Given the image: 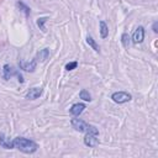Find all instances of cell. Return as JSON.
<instances>
[{"instance_id":"1","label":"cell","mask_w":158,"mask_h":158,"mask_svg":"<svg viewBox=\"0 0 158 158\" xmlns=\"http://www.w3.org/2000/svg\"><path fill=\"white\" fill-rule=\"evenodd\" d=\"M12 148H16L26 154H32L38 149V144L26 137H15L12 139Z\"/></svg>"},{"instance_id":"2","label":"cell","mask_w":158,"mask_h":158,"mask_svg":"<svg viewBox=\"0 0 158 158\" xmlns=\"http://www.w3.org/2000/svg\"><path fill=\"white\" fill-rule=\"evenodd\" d=\"M70 125L75 130V131H79V132H85V133H94V135H99V130L93 126V125H89L88 122L80 120V118H72L70 120Z\"/></svg>"},{"instance_id":"3","label":"cell","mask_w":158,"mask_h":158,"mask_svg":"<svg viewBox=\"0 0 158 158\" xmlns=\"http://www.w3.org/2000/svg\"><path fill=\"white\" fill-rule=\"evenodd\" d=\"M14 75L17 77V79H19L20 83H23V78H22V75L17 72V69H15L14 67H11V65H9V64H5V65L2 67V78H4L5 80H9V79H11Z\"/></svg>"},{"instance_id":"4","label":"cell","mask_w":158,"mask_h":158,"mask_svg":"<svg viewBox=\"0 0 158 158\" xmlns=\"http://www.w3.org/2000/svg\"><path fill=\"white\" fill-rule=\"evenodd\" d=\"M111 99L116 104H125V102L131 101L132 95L128 94V93H126V91H115V93H112Z\"/></svg>"},{"instance_id":"5","label":"cell","mask_w":158,"mask_h":158,"mask_svg":"<svg viewBox=\"0 0 158 158\" xmlns=\"http://www.w3.org/2000/svg\"><path fill=\"white\" fill-rule=\"evenodd\" d=\"M144 33H146L144 27H143V26H138V27L135 30L133 35H132V42H133L135 44L142 43L143 40H144Z\"/></svg>"},{"instance_id":"6","label":"cell","mask_w":158,"mask_h":158,"mask_svg":"<svg viewBox=\"0 0 158 158\" xmlns=\"http://www.w3.org/2000/svg\"><path fill=\"white\" fill-rule=\"evenodd\" d=\"M36 65H37V60L35 58L31 62H26L23 59H20V62H19V67L25 72H33L36 69Z\"/></svg>"},{"instance_id":"7","label":"cell","mask_w":158,"mask_h":158,"mask_svg":"<svg viewBox=\"0 0 158 158\" xmlns=\"http://www.w3.org/2000/svg\"><path fill=\"white\" fill-rule=\"evenodd\" d=\"M42 93H43V89H42V88L35 86V88H31V89L26 93L25 98L28 99V100H36V99H38V98L42 95Z\"/></svg>"},{"instance_id":"8","label":"cell","mask_w":158,"mask_h":158,"mask_svg":"<svg viewBox=\"0 0 158 158\" xmlns=\"http://www.w3.org/2000/svg\"><path fill=\"white\" fill-rule=\"evenodd\" d=\"M84 144L86 147H95L99 144V138H98V135H94V133H86L85 137H84Z\"/></svg>"},{"instance_id":"9","label":"cell","mask_w":158,"mask_h":158,"mask_svg":"<svg viewBox=\"0 0 158 158\" xmlns=\"http://www.w3.org/2000/svg\"><path fill=\"white\" fill-rule=\"evenodd\" d=\"M86 109L85 104H81V102H77V104H73L69 109V112L73 115V116H79L80 114H83V111Z\"/></svg>"},{"instance_id":"10","label":"cell","mask_w":158,"mask_h":158,"mask_svg":"<svg viewBox=\"0 0 158 158\" xmlns=\"http://www.w3.org/2000/svg\"><path fill=\"white\" fill-rule=\"evenodd\" d=\"M0 146L5 149H12V139H10V137L5 136L4 133H0Z\"/></svg>"},{"instance_id":"11","label":"cell","mask_w":158,"mask_h":158,"mask_svg":"<svg viewBox=\"0 0 158 158\" xmlns=\"http://www.w3.org/2000/svg\"><path fill=\"white\" fill-rule=\"evenodd\" d=\"M49 57V48H43V49H40V52L36 54L35 59L37 62H46Z\"/></svg>"},{"instance_id":"12","label":"cell","mask_w":158,"mask_h":158,"mask_svg":"<svg viewBox=\"0 0 158 158\" xmlns=\"http://www.w3.org/2000/svg\"><path fill=\"white\" fill-rule=\"evenodd\" d=\"M99 26H100V36H101V38H106L109 36V26L102 20L99 22Z\"/></svg>"},{"instance_id":"13","label":"cell","mask_w":158,"mask_h":158,"mask_svg":"<svg viewBox=\"0 0 158 158\" xmlns=\"http://www.w3.org/2000/svg\"><path fill=\"white\" fill-rule=\"evenodd\" d=\"M86 43H88V44H89V46H90V47H91L96 53H99V52H100V47H99V44L95 42V40H94L91 36H88V37H86Z\"/></svg>"},{"instance_id":"14","label":"cell","mask_w":158,"mask_h":158,"mask_svg":"<svg viewBox=\"0 0 158 158\" xmlns=\"http://www.w3.org/2000/svg\"><path fill=\"white\" fill-rule=\"evenodd\" d=\"M79 98H80L81 100H84V101H91V95H90L89 91L85 90V89H81V90H80Z\"/></svg>"},{"instance_id":"15","label":"cell","mask_w":158,"mask_h":158,"mask_svg":"<svg viewBox=\"0 0 158 158\" xmlns=\"http://www.w3.org/2000/svg\"><path fill=\"white\" fill-rule=\"evenodd\" d=\"M130 36L127 35V33H122V36H121V43H122V46L125 47V48H128V46H130Z\"/></svg>"},{"instance_id":"16","label":"cell","mask_w":158,"mask_h":158,"mask_svg":"<svg viewBox=\"0 0 158 158\" xmlns=\"http://www.w3.org/2000/svg\"><path fill=\"white\" fill-rule=\"evenodd\" d=\"M17 6L20 7V10H21V11H23V12H25V15H26V16H28V15H30L31 9H30L27 5H25V4H23V2H21V1H19V2H17Z\"/></svg>"},{"instance_id":"17","label":"cell","mask_w":158,"mask_h":158,"mask_svg":"<svg viewBox=\"0 0 158 158\" xmlns=\"http://www.w3.org/2000/svg\"><path fill=\"white\" fill-rule=\"evenodd\" d=\"M48 20V17H40V19H37V26L42 30V31H46V28H44V22Z\"/></svg>"},{"instance_id":"18","label":"cell","mask_w":158,"mask_h":158,"mask_svg":"<svg viewBox=\"0 0 158 158\" xmlns=\"http://www.w3.org/2000/svg\"><path fill=\"white\" fill-rule=\"evenodd\" d=\"M77 67H78V62H77V60L65 64V69H67V70H73V69H75Z\"/></svg>"},{"instance_id":"19","label":"cell","mask_w":158,"mask_h":158,"mask_svg":"<svg viewBox=\"0 0 158 158\" xmlns=\"http://www.w3.org/2000/svg\"><path fill=\"white\" fill-rule=\"evenodd\" d=\"M152 28H153V32H154V33H157V32H158V22H157V21H154V22H153Z\"/></svg>"}]
</instances>
